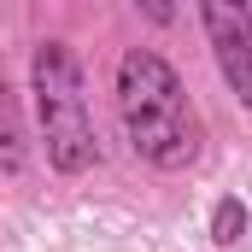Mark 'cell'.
I'll list each match as a JSON object with an SVG mask.
<instances>
[{
    "instance_id": "obj_1",
    "label": "cell",
    "mask_w": 252,
    "mask_h": 252,
    "mask_svg": "<svg viewBox=\"0 0 252 252\" xmlns=\"http://www.w3.org/2000/svg\"><path fill=\"white\" fill-rule=\"evenodd\" d=\"M118 118L129 129V147L153 170H188L199 158V141H205L199 112H193L176 64L153 47H129L118 59Z\"/></svg>"
},
{
    "instance_id": "obj_4",
    "label": "cell",
    "mask_w": 252,
    "mask_h": 252,
    "mask_svg": "<svg viewBox=\"0 0 252 252\" xmlns=\"http://www.w3.org/2000/svg\"><path fill=\"white\" fill-rule=\"evenodd\" d=\"M247 223H252L247 199L223 193V199L211 205V241H217V247H241V241H247Z\"/></svg>"
},
{
    "instance_id": "obj_3",
    "label": "cell",
    "mask_w": 252,
    "mask_h": 252,
    "mask_svg": "<svg viewBox=\"0 0 252 252\" xmlns=\"http://www.w3.org/2000/svg\"><path fill=\"white\" fill-rule=\"evenodd\" d=\"M199 24H205V41H211V59L223 70V82L235 88V100L252 112V18L229 0H205L199 6Z\"/></svg>"
},
{
    "instance_id": "obj_2",
    "label": "cell",
    "mask_w": 252,
    "mask_h": 252,
    "mask_svg": "<svg viewBox=\"0 0 252 252\" xmlns=\"http://www.w3.org/2000/svg\"><path fill=\"white\" fill-rule=\"evenodd\" d=\"M30 88H35V118H41V147L47 164L59 176H82L88 164H100V135L88 118V94H82V59L76 47L47 35L30 59Z\"/></svg>"
}]
</instances>
